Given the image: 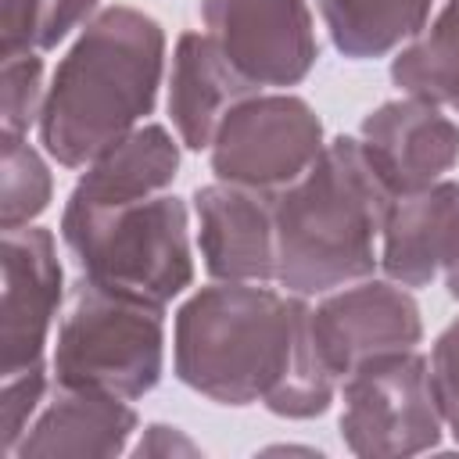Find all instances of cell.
<instances>
[{
    "label": "cell",
    "instance_id": "cell-1",
    "mask_svg": "<svg viewBox=\"0 0 459 459\" xmlns=\"http://www.w3.org/2000/svg\"><path fill=\"white\" fill-rule=\"evenodd\" d=\"M172 369L219 405L262 402L287 420L323 416L337 387L308 341L301 294L230 280L201 287L179 305Z\"/></svg>",
    "mask_w": 459,
    "mask_h": 459
},
{
    "label": "cell",
    "instance_id": "cell-2",
    "mask_svg": "<svg viewBox=\"0 0 459 459\" xmlns=\"http://www.w3.org/2000/svg\"><path fill=\"white\" fill-rule=\"evenodd\" d=\"M165 72V32L136 7H108L86 22L43 97L39 143L65 165H90L154 111Z\"/></svg>",
    "mask_w": 459,
    "mask_h": 459
},
{
    "label": "cell",
    "instance_id": "cell-3",
    "mask_svg": "<svg viewBox=\"0 0 459 459\" xmlns=\"http://www.w3.org/2000/svg\"><path fill=\"white\" fill-rule=\"evenodd\" d=\"M387 204L391 190L369 169L359 136L330 140L294 183L273 194L276 280L290 294H319L369 276L380 262Z\"/></svg>",
    "mask_w": 459,
    "mask_h": 459
},
{
    "label": "cell",
    "instance_id": "cell-4",
    "mask_svg": "<svg viewBox=\"0 0 459 459\" xmlns=\"http://www.w3.org/2000/svg\"><path fill=\"white\" fill-rule=\"evenodd\" d=\"M165 366V305L79 273L54 341V380L143 398Z\"/></svg>",
    "mask_w": 459,
    "mask_h": 459
},
{
    "label": "cell",
    "instance_id": "cell-5",
    "mask_svg": "<svg viewBox=\"0 0 459 459\" xmlns=\"http://www.w3.org/2000/svg\"><path fill=\"white\" fill-rule=\"evenodd\" d=\"M61 240L82 276L158 305L194 280L186 204L169 194L118 208L65 204Z\"/></svg>",
    "mask_w": 459,
    "mask_h": 459
},
{
    "label": "cell",
    "instance_id": "cell-6",
    "mask_svg": "<svg viewBox=\"0 0 459 459\" xmlns=\"http://www.w3.org/2000/svg\"><path fill=\"white\" fill-rule=\"evenodd\" d=\"M445 416L430 362L412 348L359 362L341 391V437L355 455H420L437 448Z\"/></svg>",
    "mask_w": 459,
    "mask_h": 459
},
{
    "label": "cell",
    "instance_id": "cell-7",
    "mask_svg": "<svg viewBox=\"0 0 459 459\" xmlns=\"http://www.w3.org/2000/svg\"><path fill=\"white\" fill-rule=\"evenodd\" d=\"M323 122L294 93L240 97L212 136V172L222 183L276 194L323 151Z\"/></svg>",
    "mask_w": 459,
    "mask_h": 459
},
{
    "label": "cell",
    "instance_id": "cell-8",
    "mask_svg": "<svg viewBox=\"0 0 459 459\" xmlns=\"http://www.w3.org/2000/svg\"><path fill=\"white\" fill-rule=\"evenodd\" d=\"M204 32L251 86H294L316 57L308 0H201Z\"/></svg>",
    "mask_w": 459,
    "mask_h": 459
},
{
    "label": "cell",
    "instance_id": "cell-9",
    "mask_svg": "<svg viewBox=\"0 0 459 459\" xmlns=\"http://www.w3.org/2000/svg\"><path fill=\"white\" fill-rule=\"evenodd\" d=\"M423 337V319L416 298L402 283L366 280L344 290L326 294L308 308V341L319 362L344 380L359 362L416 348Z\"/></svg>",
    "mask_w": 459,
    "mask_h": 459
},
{
    "label": "cell",
    "instance_id": "cell-10",
    "mask_svg": "<svg viewBox=\"0 0 459 459\" xmlns=\"http://www.w3.org/2000/svg\"><path fill=\"white\" fill-rule=\"evenodd\" d=\"M359 147L391 197L427 190L459 161V126L420 97L373 108L359 126Z\"/></svg>",
    "mask_w": 459,
    "mask_h": 459
},
{
    "label": "cell",
    "instance_id": "cell-11",
    "mask_svg": "<svg viewBox=\"0 0 459 459\" xmlns=\"http://www.w3.org/2000/svg\"><path fill=\"white\" fill-rule=\"evenodd\" d=\"M61 308V262L54 233L43 226L4 230V305L0 373L43 362L50 326Z\"/></svg>",
    "mask_w": 459,
    "mask_h": 459
},
{
    "label": "cell",
    "instance_id": "cell-12",
    "mask_svg": "<svg viewBox=\"0 0 459 459\" xmlns=\"http://www.w3.org/2000/svg\"><path fill=\"white\" fill-rule=\"evenodd\" d=\"M197 247L204 269L230 283L276 280L273 194L237 183H212L194 194Z\"/></svg>",
    "mask_w": 459,
    "mask_h": 459
},
{
    "label": "cell",
    "instance_id": "cell-13",
    "mask_svg": "<svg viewBox=\"0 0 459 459\" xmlns=\"http://www.w3.org/2000/svg\"><path fill=\"white\" fill-rule=\"evenodd\" d=\"M459 251V183L391 197L380 230V265L402 287H427Z\"/></svg>",
    "mask_w": 459,
    "mask_h": 459
},
{
    "label": "cell",
    "instance_id": "cell-14",
    "mask_svg": "<svg viewBox=\"0 0 459 459\" xmlns=\"http://www.w3.org/2000/svg\"><path fill=\"white\" fill-rule=\"evenodd\" d=\"M136 409L129 398L93 391V387H61L36 412L25 437L18 441V459L43 455H122L129 452V437L136 434Z\"/></svg>",
    "mask_w": 459,
    "mask_h": 459
},
{
    "label": "cell",
    "instance_id": "cell-15",
    "mask_svg": "<svg viewBox=\"0 0 459 459\" xmlns=\"http://www.w3.org/2000/svg\"><path fill=\"white\" fill-rule=\"evenodd\" d=\"M251 90L255 86L233 72V65L219 54L208 32L179 36L169 68V118L183 147H212L222 115Z\"/></svg>",
    "mask_w": 459,
    "mask_h": 459
},
{
    "label": "cell",
    "instance_id": "cell-16",
    "mask_svg": "<svg viewBox=\"0 0 459 459\" xmlns=\"http://www.w3.org/2000/svg\"><path fill=\"white\" fill-rule=\"evenodd\" d=\"M179 169V147L165 126L143 122L111 147H104L68 194V204L118 208L161 194Z\"/></svg>",
    "mask_w": 459,
    "mask_h": 459
},
{
    "label": "cell",
    "instance_id": "cell-17",
    "mask_svg": "<svg viewBox=\"0 0 459 459\" xmlns=\"http://www.w3.org/2000/svg\"><path fill=\"white\" fill-rule=\"evenodd\" d=\"M316 7L330 43L355 61L384 57L430 18V0H316Z\"/></svg>",
    "mask_w": 459,
    "mask_h": 459
},
{
    "label": "cell",
    "instance_id": "cell-18",
    "mask_svg": "<svg viewBox=\"0 0 459 459\" xmlns=\"http://www.w3.org/2000/svg\"><path fill=\"white\" fill-rule=\"evenodd\" d=\"M391 79L402 93L459 115V4H445L437 18L398 50Z\"/></svg>",
    "mask_w": 459,
    "mask_h": 459
},
{
    "label": "cell",
    "instance_id": "cell-19",
    "mask_svg": "<svg viewBox=\"0 0 459 459\" xmlns=\"http://www.w3.org/2000/svg\"><path fill=\"white\" fill-rule=\"evenodd\" d=\"M93 7L97 0H4V22H0L4 57L39 54L57 47L72 29H79L93 14Z\"/></svg>",
    "mask_w": 459,
    "mask_h": 459
},
{
    "label": "cell",
    "instance_id": "cell-20",
    "mask_svg": "<svg viewBox=\"0 0 459 459\" xmlns=\"http://www.w3.org/2000/svg\"><path fill=\"white\" fill-rule=\"evenodd\" d=\"M0 169H4V186H0V226L18 230L29 226L47 204H50V169L39 158L32 143L18 133H0Z\"/></svg>",
    "mask_w": 459,
    "mask_h": 459
},
{
    "label": "cell",
    "instance_id": "cell-21",
    "mask_svg": "<svg viewBox=\"0 0 459 459\" xmlns=\"http://www.w3.org/2000/svg\"><path fill=\"white\" fill-rule=\"evenodd\" d=\"M43 61L36 54H14L4 57L0 72V133L25 136L32 122H39L43 111Z\"/></svg>",
    "mask_w": 459,
    "mask_h": 459
},
{
    "label": "cell",
    "instance_id": "cell-22",
    "mask_svg": "<svg viewBox=\"0 0 459 459\" xmlns=\"http://www.w3.org/2000/svg\"><path fill=\"white\" fill-rule=\"evenodd\" d=\"M43 394H47L43 362L18 373H4V391H0V452L4 455H14L18 441L25 437L29 423L39 412Z\"/></svg>",
    "mask_w": 459,
    "mask_h": 459
},
{
    "label": "cell",
    "instance_id": "cell-23",
    "mask_svg": "<svg viewBox=\"0 0 459 459\" xmlns=\"http://www.w3.org/2000/svg\"><path fill=\"white\" fill-rule=\"evenodd\" d=\"M430 380H434V394L445 416V427L452 430V437L459 441V319H452L430 351Z\"/></svg>",
    "mask_w": 459,
    "mask_h": 459
},
{
    "label": "cell",
    "instance_id": "cell-24",
    "mask_svg": "<svg viewBox=\"0 0 459 459\" xmlns=\"http://www.w3.org/2000/svg\"><path fill=\"white\" fill-rule=\"evenodd\" d=\"M133 455H197L201 448L176 427H165V423H151L143 430V437L129 448Z\"/></svg>",
    "mask_w": 459,
    "mask_h": 459
},
{
    "label": "cell",
    "instance_id": "cell-25",
    "mask_svg": "<svg viewBox=\"0 0 459 459\" xmlns=\"http://www.w3.org/2000/svg\"><path fill=\"white\" fill-rule=\"evenodd\" d=\"M448 4H459V0H448Z\"/></svg>",
    "mask_w": 459,
    "mask_h": 459
}]
</instances>
